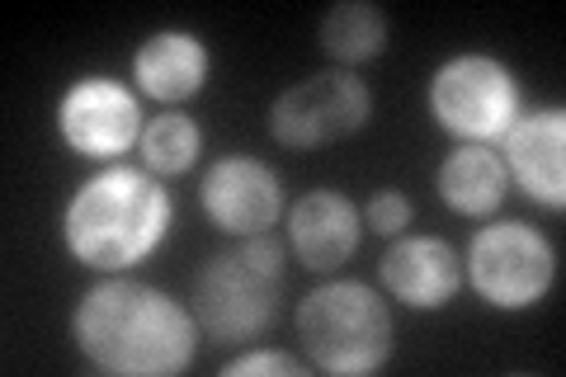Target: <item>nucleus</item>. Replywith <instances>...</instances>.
Listing matches in <instances>:
<instances>
[{"label": "nucleus", "mask_w": 566, "mask_h": 377, "mask_svg": "<svg viewBox=\"0 0 566 377\" xmlns=\"http://www.w3.org/2000/svg\"><path fill=\"white\" fill-rule=\"evenodd\" d=\"M364 212L340 189H312L289 208V250L312 274H335L359 250Z\"/></svg>", "instance_id": "12"}, {"label": "nucleus", "mask_w": 566, "mask_h": 377, "mask_svg": "<svg viewBox=\"0 0 566 377\" xmlns=\"http://www.w3.org/2000/svg\"><path fill=\"white\" fill-rule=\"evenodd\" d=\"M137 151L151 175H185V170H193V160L203 151V128L189 114H156L147 128H142Z\"/></svg>", "instance_id": "16"}, {"label": "nucleus", "mask_w": 566, "mask_h": 377, "mask_svg": "<svg viewBox=\"0 0 566 377\" xmlns=\"http://www.w3.org/2000/svg\"><path fill=\"white\" fill-rule=\"evenodd\" d=\"M495 151L505 160L510 185L524 189L538 208H566V109L553 104V109H534L520 114L515 128H510Z\"/></svg>", "instance_id": "10"}, {"label": "nucleus", "mask_w": 566, "mask_h": 377, "mask_svg": "<svg viewBox=\"0 0 566 377\" xmlns=\"http://www.w3.org/2000/svg\"><path fill=\"white\" fill-rule=\"evenodd\" d=\"M297 339L307 364L331 377H368L397 349L392 307L359 279H331L297 302Z\"/></svg>", "instance_id": "4"}, {"label": "nucleus", "mask_w": 566, "mask_h": 377, "mask_svg": "<svg viewBox=\"0 0 566 377\" xmlns=\"http://www.w3.org/2000/svg\"><path fill=\"white\" fill-rule=\"evenodd\" d=\"M368 118H374V90L364 85V76L345 66H326L274 95L270 137L289 151H316L364 133Z\"/></svg>", "instance_id": "7"}, {"label": "nucleus", "mask_w": 566, "mask_h": 377, "mask_svg": "<svg viewBox=\"0 0 566 377\" xmlns=\"http://www.w3.org/2000/svg\"><path fill=\"white\" fill-rule=\"evenodd\" d=\"M430 118L458 142L495 147L524 114V90L501 57L491 52H458L430 76Z\"/></svg>", "instance_id": "5"}, {"label": "nucleus", "mask_w": 566, "mask_h": 377, "mask_svg": "<svg viewBox=\"0 0 566 377\" xmlns=\"http://www.w3.org/2000/svg\"><path fill=\"white\" fill-rule=\"evenodd\" d=\"M76 349L109 377H175L199 354V321L189 302L137 279H104L71 312Z\"/></svg>", "instance_id": "1"}, {"label": "nucleus", "mask_w": 566, "mask_h": 377, "mask_svg": "<svg viewBox=\"0 0 566 377\" xmlns=\"http://www.w3.org/2000/svg\"><path fill=\"white\" fill-rule=\"evenodd\" d=\"M382 289L406 312H439L463 289V260L444 237H411L401 231L378 260Z\"/></svg>", "instance_id": "11"}, {"label": "nucleus", "mask_w": 566, "mask_h": 377, "mask_svg": "<svg viewBox=\"0 0 566 377\" xmlns=\"http://www.w3.org/2000/svg\"><path fill=\"white\" fill-rule=\"evenodd\" d=\"M434 189L449 212L458 218H491L510 193L505 160L495 147H476V142H458V147L434 166Z\"/></svg>", "instance_id": "14"}, {"label": "nucleus", "mask_w": 566, "mask_h": 377, "mask_svg": "<svg viewBox=\"0 0 566 377\" xmlns=\"http://www.w3.org/2000/svg\"><path fill=\"white\" fill-rule=\"evenodd\" d=\"M411 218H416V203L406 199L401 189H378V193H368V203H364V227L387 241L401 237V231L411 227Z\"/></svg>", "instance_id": "17"}, {"label": "nucleus", "mask_w": 566, "mask_h": 377, "mask_svg": "<svg viewBox=\"0 0 566 377\" xmlns=\"http://www.w3.org/2000/svg\"><path fill=\"white\" fill-rule=\"evenodd\" d=\"M264 373H274V377H307L312 364H303V358H293L283 349H245V354H237V358H227V364H222V377H264Z\"/></svg>", "instance_id": "18"}, {"label": "nucleus", "mask_w": 566, "mask_h": 377, "mask_svg": "<svg viewBox=\"0 0 566 377\" xmlns=\"http://www.w3.org/2000/svg\"><path fill=\"white\" fill-rule=\"evenodd\" d=\"M283 289H289V269H283V245L264 237H245L232 250H218L193 274L189 312L212 345L232 349L245 339H260L274 326Z\"/></svg>", "instance_id": "3"}, {"label": "nucleus", "mask_w": 566, "mask_h": 377, "mask_svg": "<svg viewBox=\"0 0 566 377\" xmlns=\"http://www.w3.org/2000/svg\"><path fill=\"white\" fill-rule=\"evenodd\" d=\"M316 43L331 62H340L345 71L359 62H374L387 48V14L374 6V0H340L322 14L316 24Z\"/></svg>", "instance_id": "15"}, {"label": "nucleus", "mask_w": 566, "mask_h": 377, "mask_svg": "<svg viewBox=\"0 0 566 377\" xmlns=\"http://www.w3.org/2000/svg\"><path fill=\"white\" fill-rule=\"evenodd\" d=\"M199 203L227 237H264L283 218V179L260 156H218L199 185Z\"/></svg>", "instance_id": "9"}, {"label": "nucleus", "mask_w": 566, "mask_h": 377, "mask_svg": "<svg viewBox=\"0 0 566 377\" xmlns=\"http://www.w3.org/2000/svg\"><path fill=\"white\" fill-rule=\"evenodd\" d=\"M142 128V100L118 76H81L57 100V137L85 160H118Z\"/></svg>", "instance_id": "8"}, {"label": "nucleus", "mask_w": 566, "mask_h": 377, "mask_svg": "<svg viewBox=\"0 0 566 377\" xmlns=\"http://www.w3.org/2000/svg\"><path fill=\"white\" fill-rule=\"evenodd\" d=\"M212 76V52L189 29H156L133 52V85L137 95L156 104H185Z\"/></svg>", "instance_id": "13"}, {"label": "nucleus", "mask_w": 566, "mask_h": 377, "mask_svg": "<svg viewBox=\"0 0 566 377\" xmlns=\"http://www.w3.org/2000/svg\"><path fill=\"white\" fill-rule=\"evenodd\" d=\"M175 231V193L142 166H104L85 175L62 208L71 260L95 274H123L151 260Z\"/></svg>", "instance_id": "2"}, {"label": "nucleus", "mask_w": 566, "mask_h": 377, "mask_svg": "<svg viewBox=\"0 0 566 377\" xmlns=\"http://www.w3.org/2000/svg\"><path fill=\"white\" fill-rule=\"evenodd\" d=\"M463 279L495 312H528L557 283V245L534 222L505 218L476 227L463 255Z\"/></svg>", "instance_id": "6"}]
</instances>
